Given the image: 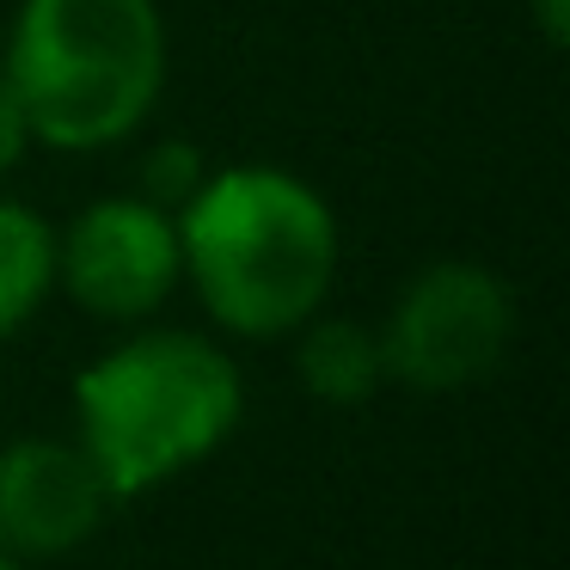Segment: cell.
Segmentation results:
<instances>
[{"label":"cell","instance_id":"3957f363","mask_svg":"<svg viewBox=\"0 0 570 570\" xmlns=\"http://www.w3.org/2000/svg\"><path fill=\"white\" fill-rule=\"evenodd\" d=\"M87 460L111 497H136L203 460L239 417V374L190 332H148L75 381Z\"/></svg>","mask_w":570,"mask_h":570},{"label":"cell","instance_id":"8992f818","mask_svg":"<svg viewBox=\"0 0 570 570\" xmlns=\"http://www.w3.org/2000/svg\"><path fill=\"white\" fill-rule=\"evenodd\" d=\"M105 491L87 448L68 442H13L0 454V546L26 558H56L99 528Z\"/></svg>","mask_w":570,"mask_h":570},{"label":"cell","instance_id":"7c38bea8","mask_svg":"<svg viewBox=\"0 0 570 570\" xmlns=\"http://www.w3.org/2000/svg\"><path fill=\"white\" fill-rule=\"evenodd\" d=\"M0 570H13V564H7V558H0Z\"/></svg>","mask_w":570,"mask_h":570},{"label":"cell","instance_id":"277c9868","mask_svg":"<svg viewBox=\"0 0 570 570\" xmlns=\"http://www.w3.org/2000/svg\"><path fill=\"white\" fill-rule=\"evenodd\" d=\"M509 344V295L479 264H435L399 295L386 320V374L423 393H454L497 368Z\"/></svg>","mask_w":570,"mask_h":570},{"label":"cell","instance_id":"5b68a950","mask_svg":"<svg viewBox=\"0 0 570 570\" xmlns=\"http://www.w3.org/2000/svg\"><path fill=\"white\" fill-rule=\"evenodd\" d=\"M178 271V222L141 197H105L68 227L56 252V276L68 295L99 320H141L173 295Z\"/></svg>","mask_w":570,"mask_h":570},{"label":"cell","instance_id":"9c48e42d","mask_svg":"<svg viewBox=\"0 0 570 570\" xmlns=\"http://www.w3.org/2000/svg\"><path fill=\"white\" fill-rule=\"evenodd\" d=\"M197 166H203L197 148H178V141H173V148H160V154L148 160V197H141V203H154V209H166V215L185 209V203L203 190V173H197Z\"/></svg>","mask_w":570,"mask_h":570},{"label":"cell","instance_id":"8fae6325","mask_svg":"<svg viewBox=\"0 0 570 570\" xmlns=\"http://www.w3.org/2000/svg\"><path fill=\"white\" fill-rule=\"evenodd\" d=\"M540 19H546V31H552V43L564 38V0H540Z\"/></svg>","mask_w":570,"mask_h":570},{"label":"cell","instance_id":"30bf717a","mask_svg":"<svg viewBox=\"0 0 570 570\" xmlns=\"http://www.w3.org/2000/svg\"><path fill=\"white\" fill-rule=\"evenodd\" d=\"M31 148V124H26V105L13 99V87L0 80V173H13L19 154Z\"/></svg>","mask_w":570,"mask_h":570},{"label":"cell","instance_id":"6da1fadb","mask_svg":"<svg viewBox=\"0 0 570 570\" xmlns=\"http://www.w3.org/2000/svg\"><path fill=\"white\" fill-rule=\"evenodd\" d=\"M178 258L227 332L276 337L313 320L337 271L332 209L276 166L203 178L178 209Z\"/></svg>","mask_w":570,"mask_h":570},{"label":"cell","instance_id":"ba28073f","mask_svg":"<svg viewBox=\"0 0 570 570\" xmlns=\"http://www.w3.org/2000/svg\"><path fill=\"white\" fill-rule=\"evenodd\" d=\"M56 283V239L19 203H0V337L26 325Z\"/></svg>","mask_w":570,"mask_h":570},{"label":"cell","instance_id":"52a82bcc","mask_svg":"<svg viewBox=\"0 0 570 570\" xmlns=\"http://www.w3.org/2000/svg\"><path fill=\"white\" fill-rule=\"evenodd\" d=\"M381 374H386L381 337L362 332L356 320H320L301 337V381L325 405H362L381 386Z\"/></svg>","mask_w":570,"mask_h":570},{"label":"cell","instance_id":"7a4b0ae2","mask_svg":"<svg viewBox=\"0 0 570 570\" xmlns=\"http://www.w3.org/2000/svg\"><path fill=\"white\" fill-rule=\"evenodd\" d=\"M166 31L154 0H26L13 19L7 87L31 141L105 148L160 99Z\"/></svg>","mask_w":570,"mask_h":570}]
</instances>
